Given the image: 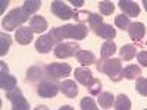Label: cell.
<instances>
[{
	"label": "cell",
	"mask_w": 147,
	"mask_h": 110,
	"mask_svg": "<svg viewBox=\"0 0 147 110\" xmlns=\"http://www.w3.org/2000/svg\"><path fill=\"white\" fill-rule=\"evenodd\" d=\"M87 90H88V93H90L91 95H100V94H102V93H100V91H102V82H100V79L94 78L93 84L90 85Z\"/></svg>",
	"instance_id": "cell-31"
},
{
	"label": "cell",
	"mask_w": 147,
	"mask_h": 110,
	"mask_svg": "<svg viewBox=\"0 0 147 110\" xmlns=\"http://www.w3.org/2000/svg\"><path fill=\"white\" fill-rule=\"evenodd\" d=\"M32 30L30 27H21L16 30L15 32V40L21 44V46H27L32 41Z\"/></svg>",
	"instance_id": "cell-14"
},
{
	"label": "cell",
	"mask_w": 147,
	"mask_h": 110,
	"mask_svg": "<svg viewBox=\"0 0 147 110\" xmlns=\"http://www.w3.org/2000/svg\"><path fill=\"white\" fill-rule=\"evenodd\" d=\"M136 90L138 94L147 97V78H138L137 79V84H136Z\"/></svg>",
	"instance_id": "cell-29"
},
{
	"label": "cell",
	"mask_w": 147,
	"mask_h": 110,
	"mask_svg": "<svg viewBox=\"0 0 147 110\" xmlns=\"http://www.w3.org/2000/svg\"><path fill=\"white\" fill-rule=\"evenodd\" d=\"M75 78H77V81L80 82V84H82L84 87H90V85L93 84V81H94V76H93V73H91V70L88 69V68H78V69H75Z\"/></svg>",
	"instance_id": "cell-11"
},
{
	"label": "cell",
	"mask_w": 147,
	"mask_h": 110,
	"mask_svg": "<svg viewBox=\"0 0 147 110\" xmlns=\"http://www.w3.org/2000/svg\"><path fill=\"white\" fill-rule=\"evenodd\" d=\"M81 109L82 110H99L96 106V101L91 99V97H84L81 100Z\"/></svg>",
	"instance_id": "cell-30"
},
{
	"label": "cell",
	"mask_w": 147,
	"mask_h": 110,
	"mask_svg": "<svg viewBox=\"0 0 147 110\" xmlns=\"http://www.w3.org/2000/svg\"><path fill=\"white\" fill-rule=\"evenodd\" d=\"M30 28L32 30V32H37V34H41L44 32L47 28H49V22L46 21L44 16H40V15H34L30 21Z\"/></svg>",
	"instance_id": "cell-15"
},
{
	"label": "cell",
	"mask_w": 147,
	"mask_h": 110,
	"mask_svg": "<svg viewBox=\"0 0 147 110\" xmlns=\"http://www.w3.org/2000/svg\"><path fill=\"white\" fill-rule=\"evenodd\" d=\"M28 18H30V13L21 6V7H16V9L9 12V13L3 18L2 25L6 31H13L15 28L22 25L24 22H27Z\"/></svg>",
	"instance_id": "cell-3"
},
{
	"label": "cell",
	"mask_w": 147,
	"mask_h": 110,
	"mask_svg": "<svg viewBox=\"0 0 147 110\" xmlns=\"http://www.w3.org/2000/svg\"><path fill=\"white\" fill-rule=\"evenodd\" d=\"M40 6H41L40 0H27V2H24V5H22V7L25 9L30 15L35 13V12L40 9Z\"/></svg>",
	"instance_id": "cell-26"
},
{
	"label": "cell",
	"mask_w": 147,
	"mask_h": 110,
	"mask_svg": "<svg viewBox=\"0 0 147 110\" xmlns=\"http://www.w3.org/2000/svg\"><path fill=\"white\" fill-rule=\"evenodd\" d=\"M6 99L10 100L12 103V110H30V103L24 97L22 91L16 87L6 93Z\"/></svg>",
	"instance_id": "cell-4"
},
{
	"label": "cell",
	"mask_w": 147,
	"mask_h": 110,
	"mask_svg": "<svg viewBox=\"0 0 147 110\" xmlns=\"http://www.w3.org/2000/svg\"><path fill=\"white\" fill-rule=\"evenodd\" d=\"M128 34L131 37V40H134V41L143 40V37L146 34L144 23H141V22H132L131 25H129V28H128Z\"/></svg>",
	"instance_id": "cell-17"
},
{
	"label": "cell",
	"mask_w": 147,
	"mask_h": 110,
	"mask_svg": "<svg viewBox=\"0 0 147 110\" xmlns=\"http://www.w3.org/2000/svg\"><path fill=\"white\" fill-rule=\"evenodd\" d=\"M59 85H56L55 82L50 81H43L38 84L37 87V94L40 97H44V99H50V97H55L59 93Z\"/></svg>",
	"instance_id": "cell-9"
},
{
	"label": "cell",
	"mask_w": 147,
	"mask_h": 110,
	"mask_svg": "<svg viewBox=\"0 0 147 110\" xmlns=\"http://www.w3.org/2000/svg\"><path fill=\"white\" fill-rule=\"evenodd\" d=\"M75 56H77V60H78V62H80L84 68L96 63V56L93 54V52H88V50H78Z\"/></svg>",
	"instance_id": "cell-19"
},
{
	"label": "cell",
	"mask_w": 147,
	"mask_h": 110,
	"mask_svg": "<svg viewBox=\"0 0 147 110\" xmlns=\"http://www.w3.org/2000/svg\"><path fill=\"white\" fill-rule=\"evenodd\" d=\"M90 13L91 12H87V10H82V12H74V19L75 21H80V23H82V21H88V18H90Z\"/></svg>",
	"instance_id": "cell-33"
},
{
	"label": "cell",
	"mask_w": 147,
	"mask_h": 110,
	"mask_svg": "<svg viewBox=\"0 0 147 110\" xmlns=\"http://www.w3.org/2000/svg\"><path fill=\"white\" fill-rule=\"evenodd\" d=\"M10 44H12V37L5 32L0 34V56H5L9 52Z\"/></svg>",
	"instance_id": "cell-25"
},
{
	"label": "cell",
	"mask_w": 147,
	"mask_h": 110,
	"mask_svg": "<svg viewBox=\"0 0 147 110\" xmlns=\"http://www.w3.org/2000/svg\"><path fill=\"white\" fill-rule=\"evenodd\" d=\"M93 31L96 32V35L102 37V38H105L107 41H112L116 35V30L112 28V25H109V23H100V25H97Z\"/></svg>",
	"instance_id": "cell-12"
},
{
	"label": "cell",
	"mask_w": 147,
	"mask_h": 110,
	"mask_svg": "<svg viewBox=\"0 0 147 110\" xmlns=\"http://www.w3.org/2000/svg\"><path fill=\"white\" fill-rule=\"evenodd\" d=\"M99 104H100V107H103V109H110V107L115 104V97H113V94H112V93H107V91L102 93V94L99 95Z\"/></svg>",
	"instance_id": "cell-22"
},
{
	"label": "cell",
	"mask_w": 147,
	"mask_h": 110,
	"mask_svg": "<svg viewBox=\"0 0 147 110\" xmlns=\"http://www.w3.org/2000/svg\"><path fill=\"white\" fill-rule=\"evenodd\" d=\"M44 76H49L44 68H38V66H32L27 70V79L31 81V82H37V81H41L43 82V78Z\"/></svg>",
	"instance_id": "cell-18"
},
{
	"label": "cell",
	"mask_w": 147,
	"mask_h": 110,
	"mask_svg": "<svg viewBox=\"0 0 147 110\" xmlns=\"http://www.w3.org/2000/svg\"><path fill=\"white\" fill-rule=\"evenodd\" d=\"M136 46L134 44H125V46H122L121 47V50H119V56L121 59H124V60H131L136 57Z\"/></svg>",
	"instance_id": "cell-20"
},
{
	"label": "cell",
	"mask_w": 147,
	"mask_h": 110,
	"mask_svg": "<svg viewBox=\"0 0 147 110\" xmlns=\"http://www.w3.org/2000/svg\"><path fill=\"white\" fill-rule=\"evenodd\" d=\"M140 75H141V68L137 65H128L124 69V78L127 79H136L140 78Z\"/></svg>",
	"instance_id": "cell-23"
},
{
	"label": "cell",
	"mask_w": 147,
	"mask_h": 110,
	"mask_svg": "<svg viewBox=\"0 0 147 110\" xmlns=\"http://www.w3.org/2000/svg\"><path fill=\"white\" fill-rule=\"evenodd\" d=\"M116 53V44L113 41H105L102 46V57L103 59H110Z\"/></svg>",
	"instance_id": "cell-24"
},
{
	"label": "cell",
	"mask_w": 147,
	"mask_h": 110,
	"mask_svg": "<svg viewBox=\"0 0 147 110\" xmlns=\"http://www.w3.org/2000/svg\"><path fill=\"white\" fill-rule=\"evenodd\" d=\"M137 59H138V63L141 66H146L147 68V52H138L137 53Z\"/></svg>",
	"instance_id": "cell-34"
},
{
	"label": "cell",
	"mask_w": 147,
	"mask_h": 110,
	"mask_svg": "<svg viewBox=\"0 0 147 110\" xmlns=\"http://www.w3.org/2000/svg\"><path fill=\"white\" fill-rule=\"evenodd\" d=\"M80 50L78 41H71V43H60L55 48V56L57 59H68L75 56L77 52Z\"/></svg>",
	"instance_id": "cell-5"
},
{
	"label": "cell",
	"mask_w": 147,
	"mask_h": 110,
	"mask_svg": "<svg viewBox=\"0 0 147 110\" xmlns=\"http://www.w3.org/2000/svg\"><path fill=\"white\" fill-rule=\"evenodd\" d=\"M143 5H144V9L147 10V0H143Z\"/></svg>",
	"instance_id": "cell-38"
},
{
	"label": "cell",
	"mask_w": 147,
	"mask_h": 110,
	"mask_svg": "<svg viewBox=\"0 0 147 110\" xmlns=\"http://www.w3.org/2000/svg\"><path fill=\"white\" fill-rule=\"evenodd\" d=\"M118 5H119V7L122 9V12H124L128 18L138 16L140 15V6L136 2H132V0H121Z\"/></svg>",
	"instance_id": "cell-13"
},
{
	"label": "cell",
	"mask_w": 147,
	"mask_h": 110,
	"mask_svg": "<svg viewBox=\"0 0 147 110\" xmlns=\"http://www.w3.org/2000/svg\"><path fill=\"white\" fill-rule=\"evenodd\" d=\"M99 10L102 15H112L115 10V5L112 2H107V0H103V2H99Z\"/></svg>",
	"instance_id": "cell-27"
},
{
	"label": "cell",
	"mask_w": 147,
	"mask_h": 110,
	"mask_svg": "<svg viewBox=\"0 0 147 110\" xmlns=\"http://www.w3.org/2000/svg\"><path fill=\"white\" fill-rule=\"evenodd\" d=\"M59 90L62 91L63 95H66L68 99H74V97H77L78 94V87L77 84L71 81V79H66V81H62L59 84Z\"/></svg>",
	"instance_id": "cell-16"
},
{
	"label": "cell",
	"mask_w": 147,
	"mask_h": 110,
	"mask_svg": "<svg viewBox=\"0 0 147 110\" xmlns=\"http://www.w3.org/2000/svg\"><path fill=\"white\" fill-rule=\"evenodd\" d=\"M44 70L50 78L57 79V78L68 76L71 73V70H72V68L68 63H50V65L44 66Z\"/></svg>",
	"instance_id": "cell-6"
},
{
	"label": "cell",
	"mask_w": 147,
	"mask_h": 110,
	"mask_svg": "<svg viewBox=\"0 0 147 110\" xmlns=\"http://www.w3.org/2000/svg\"><path fill=\"white\" fill-rule=\"evenodd\" d=\"M88 23H90V28H91V30H94L97 25H100V23H103V16L97 15V13H90Z\"/></svg>",
	"instance_id": "cell-32"
},
{
	"label": "cell",
	"mask_w": 147,
	"mask_h": 110,
	"mask_svg": "<svg viewBox=\"0 0 147 110\" xmlns=\"http://www.w3.org/2000/svg\"><path fill=\"white\" fill-rule=\"evenodd\" d=\"M56 44V40L50 34H44V35H40L35 41V48L37 52L40 53H49L53 48V46Z\"/></svg>",
	"instance_id": "cell-10"
},
{
	"label": "cell",
	"mask_w": 147,
	"mask_h": 110,
	"mask_svg": "<svg viewBox=\"0 0 147 110\" xmlns=\"http://www.w3.org/2000/svg\"><path fill=\"white\" fill-rule=\"evenodd\" d=\"M59 110H74V109H72L71 106H62V107H60Z\"/></svg>",
	"instance_id": "cell-37"
},
{
	"label": "cell",
	"mask_w": 147,
	"mask_h": 110,
	"mask_svg": "<svg viewBox=\"0 0 147 110\" xmlns=\"http://www.w3.org/2000/svg\"><path fill=\"white\" fill-rule=\"evenodd\" d=\"M35 110H49V107L47 106H37Z\"/></svg>",
	"instance_id": "cell-36"
},
{
	"label": "cell",
	"mask_w": 147,
	"mask_h": 110,
	"mask_svg": "<svg viewBox=\"0 0 147 110\" xmlns=\"http://www.w3.org/2000/svg\"><path fill=\"white\" fill-rule=\"evenodd\" d=\"M49 34L56 40V43L66 40V38L84 40L88 34V28L85 27L84 23H68V25H63V27L52 28Z\"/></svg>",
	"instance_id": "cell-1"
},
{
	"label": "cell",
	"mask_w": 147,
	"mask_h": 110,
	"mask_svg": "<svg viewBox=\"0 0 147 110\" xmlns=\"http://www.w3.org/2000/svg\"><path fill=\"white\" fill-rule=\"evenodd\" d=\"M50 10L53 12V15H56L59 19H62V21H68V19L74 18V10L68 5H65L63 2H59V0L52 2Z\"/></svg>",
	"instance_id": "cell-8"
},
{
	"label": "cell",
	"mask_w": 147,
	"mask_h": 110,
	"mask_svg": "<svg viewBox=\"0 0 147 110\" xmlns=\"http://www.w3.org/2000/svg\"><path fill=\"white\" fill-rule=\"evenodd\" d=\"M144 110H147V109H144Z\"/></svg>",
	"instance_id": "cell-39"
},
{
	"label": "cell",
	"mask_w": 147,
	"mask_h": 110,
	"mask_svg": "<svg viewBox=\"0 0 147 110\" xmlns=\"http://www.w3.org/2000/svg\"><path fill=\"white\" fill-rule=\"evenodd\" d=\"M0 87L6 93L16 88V79L13 75L9 73V69H7L5 62H0Z\"/></svg>",
	"instance_id": "cell-7"
},
{
	"label": "cell",
	"mask_w": 147,
	"mask_h": 110,
	"mask_svg": "<svg viewBox=\"0 0 147 110\" xmlns=\"http://www.w3.org/2000/svg\"><path fill=\"white\" fill-rule=\"evenodd\" d=\"M97 70L103 72L112 79L113 82H119L122 78H124V69H122V63L121 59H100L97 62Z\"/></svg>",
	"instance_id": "cell-2"
},
{
	"label": "cell",
	"mask_w": 147,
	"mask_h": 110,
	"mask_svg": "<svg viewBox=\"0 0 147 110\" xmlns=\"http://www.w3.org/2000/svg\"><path fill=\"white\" fill-rule=\"evenodd\" d=\"M71 5H74L75 7H81V6L84 5V2H82V0H78V2H75V0H72V2H71Z\"/></svg>",
	"instance_id": "cell-35"
},
{
	"label": "cell",
	"mask_w": 147,
	"mask_h": 110,
	"mask_svg": "<svg viewBox=\"0 0 147 110\" xmlns=\"http://www.w3.org/2000/svg\"><path fill=\"white\" fill-rule=\"evenodd\" d=\"M115 110H131V100L128 95L119 94L115 99Z\"/></svg>",
	"instance_id": "cell-21"
},
{
	"label": "cell",
	"mask_w": 147,
	"mask_h": 110,
	"mask_svg": "<svg viewBox=\"0 0 147 110\" xmlns=\"http://www.w3.org/2000/svg\"><path fill=\"white\" fill-rule=\"evenodd\" d=\"M115 25H116L118 28H121V30H127V31H128V28H129V25H131L129 18H128L127 15H118V16L115 18Z\"/></svg>",
	"instance_id": "cell-28"
}]
</instances>
